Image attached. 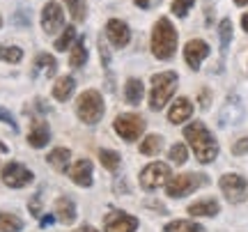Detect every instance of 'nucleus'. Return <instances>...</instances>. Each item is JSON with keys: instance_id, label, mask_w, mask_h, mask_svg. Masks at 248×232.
Returning a JSON list of instances; mask_svg holds the SVG:
<instances>
[{"instance_id": "f257e3e1", "label": "nucleus", "mask_w": 248, "mask_h": 232, "mask_svg": "<svg viewBox=\"0 0 248 232\" xmlns=\"http://www.w3.org/2000/svg\"><path fill=\"white\" fill-rule=\"evenodd\" d=\"M186 140L191 143L195 156L200 163H212L216 156H218V145L214 140V136L209 134V129L202 124V122H193L184 129Z\"/></svg>"}, {"instance_id": "f03ea898", "label": "nucleus", "mask_w": 248, "mask_h": 232, "mask_svg": "<svg viewBox=\"0 0 248 232\" xmlns=\"http://www.w3.org/2000/svg\"><path fill=\"white\" fill-rule=\"evenodd\" d=\"M177 51V30L168 18H159L152 30V53L159 60H170Z\"/></svg>"}, {"instance_id": "7ed1b4c3", "label": "nucleus", "mask_w": 248, "mask_h": 232, "mask_svg": "<svg viewBox=\"0 0 248 232\" xmlns=\"http://www.w3.org/2000/svg\"><path fill=\"white\" fill-rule=\"evenodd\" d=\"M177 74L175 72H163L152 76V90H150V108L152 110H161L168 104V99L175 94L177 88Z\"/></svg>"}, {"instance_id": "20e7f679", "label": "nucleus", "mask_w": 248, "mask_h": 232, "mask_svg": "<svg viewBox=\"0 0 248 232\" xmlns=\"http://www.w3.org/2000/svg\"><path fill=\"white\" fill-rule=\"evenodd\" d=\"M76 113L85 124H97L104 117V99L97 90H88V92L80 94L78 104H76Z\"/></svg>"}, {"instance_id": "39448f33", "label": "nucleus", "mask_w": 248, "mask_h": 232, "mask_svg": "<svg viewBox=\"0 0 248 232\" xmlns=\"http://www.w3.org/2000/svg\"><path fill=\"white\" fill-rule=\"evenodd\" d=\"M209 179L204 175H195V172H186V175H177V177L168 179L166 184V193L170 198H184L188 193H193L198 186H204Z\"/></svg>"}, {"instance_id": "423d86ee", "label": "nucleus", "mask_w": 248, "mask_h": 232, "mask_svg": "<svg viewBox=\"0 0 248 232\" xmlns=\"http://www.w3.org/2000/svg\"><path fill=\"white\" fill-rule=\"evenodd\" d=\"M115 131L117 136L126 140V143H133V140H138L145 131V120L140 115H136V113H124V115H117L115 120Z\"/></svg>"}, {"instance_id": "0eeeda50", "label": "nucleus", "mask_w": 248, "mask_h": 232, "mask_svg": "<svg viewBox=\"0 0 248 232\" xmlns=\"http://www.w3.org/2000/svg\"><path fill=\"white\" fill-rule=\"evenodd\" d=\"M168 179H170V168L166 163H161V161H154L147 168H142L140 186L145 188V191H156L159 186L168 184Z\"/></svg>"}, {"instance_id": "6e6552de", "label": "nucleus", "mask_w": 248, "mask_h": 232, "mask_svg": "<svg viewBox=\"0 0 248 232\" xmlns=\"http://www.w3.org/2000/svg\"><path fill=\"white\" fill-rule=\"evenodd\" d=\"M0 179H2V184L9 186V188H23L32 182V172H30L26 166H21V163H16V161H12V163H7V166L2 168Z\"/></svg>"}, {"instance_id": "1a4fd4ad", "label": "nucleus", "mask_w": 248, "mask_h": 232, "mask_svg": "<svg viewBox=\"0 0 248 232\" xmlns=\"http://www.w3.org/2000/svg\"><path fill=\"white\" fill-rule=\"evenodd\" d=\"M104 228H106V232H136L138 218L131 214H126V212L113 209V212H108V214L104 216Z\"/></svg>"}, {"instance_id": "9d476101", "label": "nucleus", "mask_w": 248, "mask_h": 232, "mask_svg": "<svg viewBox=\"0 0 248 232\" xmlns=\"http://www.w3.org/2000/svg\"><path fill=\"white\" fill-rule=\"evenodd\" d=\"M221 191L230 202H244V200H246L248 184L241 175H223L221 177Z\"/></svg>"}, {"instance_id": "9b49d317", "label": "nucleus", "mask_w": 248, "mask_h": 232, "mask_svg": "<svg viewBox=\"0 0 248 232\" xmlns=\"http://www.w3.org/2000/svg\"><path fill=\"white\" fill-rule=\"evenodd\" d=\"M64 26V14H62V7L58 2H46L44 9H42V28H44V32L48 35H55L60 28Z\"/></svg>"}, {"instance_id": "f8f14e48", "label": "nucleus", "mask_w": 248, "mask_h": 232, "mask_svg": "<svg viewBox=\"0 0 248 232\" xmlns=\"http://www.w3.org/2000/svg\"><path fill=\"white\" fill-rule=\"evenodd\" d=\"M207 55H209V44L202 42V39H191L184 46V60L191 69H200V64H202Z\"/></svg>"}, {"instance_id": "ddd939ff", "label": "nucleus", "mask_w": 248, "mask_h": 232, "mask_svg": "<svg viewBox=\"0 0 248 232\" xmlns=\"http://www.w3.org/2000/svg\"><path fill=\"white\" fill-rule=\"evenodd\" d=\"M106 35L108 39L117 46V48H124V46L131 42V32H129V26L124 21H117V18H110L106 23Z\"/></svg>"}, {"instance_id": "4468645a", "label": "nucleus", "mask_w": 248, "mask_h": 232, "mask_svg": "<svg viewBox=\"0 0 248 232\" xmlns=\"http://www.w3.org/2000/svg\"><path fill=\"white\" fill-rule=\"evenodd\" d=\"M191 115H193V106H191V101L186 97H179L168 110V120L172 124H182V122H186Z\"/></svg>"}, {"instance_id": "2eb2a0df", "label": "nucleus", "mask_w": 248, "mask_h": 232, "mask_svg": "<svg viewBox=\"0 0 248 232\" xmlns=\"http://www.w3.org/2000/svg\"><path fill=\"white\" fill-rule=\"evenodd\" d=\"M58 72V62H55V58H51L48 53H39L35 58V62H32V76H44V78H51L53 74Z\"/></svg>"}, {"instance_id": "dca6fc26", "label": "nucleus", "mask_w": 248, "mask_h": 232, "mask_svg": "<svg viewBox=\"0 0 248 232\" xmlns=\"http://www.w3.org/2000/svg\"><path fill=\"white\" fill-rule=\"evenodd\" d=\"M69 175L78 186H90V184H92V163H90L88 159H78L71 166Z\"/></svg>"}, {"instance_id": "f3484780", "label": "nucleus", "mask_w": 248, "mask_h": 232, "mask_svg": "<svg viewBox=\"0 0 248 232\" xmlns=\"http://www.w3.org/2000/svg\"><path fill=\"white\" fill-rule=\"evenodd\" d=\"M48 138H51V129H48V124L42 122V120L32 122L30 134H28V143L32 145L35 150H39V147H44V145L48 143Z\"/></svg>"}, {"instance_id": "a211bd4d", "label": "nucleus", "mask_w": 248, "mask_h": 232, "mask_svg": "<svg viewBox=\"0 0 248 232\" xmlns=\"http://www.w3.org/2000/svg\"><path fill=\"white\" fill-rule=\"evenodd\" d=\"M85 62H88V39H85V37H78L76 44L71 46V51H69V67L78 69V67H83Z\"/></svg>"}, {"instance_id": "6ab92c4d", "label": "nucleus", "mask_w": 248, "mask_h": 232, "mask_svg": "<svg viewBox=\"0 0 248 232\" xmlns=\"http://www.w3.org/2000/svg\"><path fill=\"white\" fill-rule=\"evenodd\" d=\"M55 216H58V218H60L62 223H74V221H76V205H74V202H71L69 198H58V200H55Z\"/></svg>"}, {"instance_id": "aec40b11", "label": "nucleus", "mask_w": 248, "mask_h": 232, "mask_svg": "<svg viewBox=\"0 0 248 232\" xmlns=\"http://www.w3.org/2000/svg\"><path fill=\"white\" fill-rule=\"evenodd\" d=\"M218 202L214 198H207V200H200V202H193L188 207V214L191 216H216L218 214Z\"/></svg>"}, {"instance_id": "412c9836", "label": "nucleus", "mask_w": 248, "mask_h": 232, "mask_svg": "<svg viewBox=\"0 0 248 232\" xmlns=\"http://www.w3.org/2000/svg\"><path fill=\"white\" fill-rule=\"evenodd\" d=\"M74 88H76V80L71 78V76H62V78H58V83H55L53 97L58 99V101H69V97L74 94Z\"/></svg>"}, {"instance_id": "4be33fe9", "label": "nucleus", "mask_w": 248, "mask_h": 232, "mask_svg": "<svg viewBox=\"0 0 248 232\" xmlns=\"http://www.w3.org/2000/svg\"><path fill=\"white\" fill-rule=\"evenodd\" d=\"M124 99H126L131 106H138L142 101V83L138 78L126 80V85H124Z\"/></svg>"}, {"instance_id": "5701e85b", "label": "nucleus", "mask_w": 248, "mask_h": 232, "mask_svg": "<svg viewBox=\"0 0 248 232\" xmlns=\"http://www.w3.org/2000/svg\"><path fill=\"white\" fill-rule=\"evenodd\" d=\"M69 150H64V147H58V150H53V152L46 156V161L53 166L58 172H64V170L69 168Z\"/></svg>"}, {"instance_id": "b1692460", "label": "nucleus", "mask_w": 248, "mask_h": 232, "mask_svg": "<svg viewBox=\"0 0 248 232\" xmlns=\"http://www.w3.org/2000/svg\"><path fill=\"white\" fill-rule=\"evenodd\" d=\"M23 230V221L14 214L0 212V232H21Z\"/></svg>"}, {"instance_id": "393cba45", "label": "nucleus", "mask_w": 248, "mask_h": 232, "mask_svg": "<svg viewBox=\"0 0 248 232\" xmlns=\"http://www.w3.org/2000/svg\"><path fill=\"white\" fill-rule=\"evenodd\" d=\"M161 147H163V138L152 134L140 143V154H145V156H154V154L161 152Z\"/></svg>"}, {"instance_id": "a878e982", "label": "nucleus", "mask_w": 248, "mask_h": 232, "mask_svg": "<svg viewBox=\"0 0 248 232\" xmlns=\"http://www.w3.org/2000/svg\"><path fill=\"white\" fill-rule=\"evenodd\" d=\"M64 5L74 16V21H85V16H88V2L85 0H64Z\"/></svg>"}, {"instance_id": "bb28decb", "label": "nucleus", "mask_w": 248, "mask_h": 232, "mask_svg": "<svg viewBox=\"0 0 248 232\" xmlns=\"http://www.w3.org/2000/svg\"><path fill=\"white\" fill-rule=\"evenodd\" d=\"M99 159H101V166L106 170H113L115 172L117 168H120V154L113 152V150H99Z\"/></svg>"}, {"instance_id": "cd10ccee", "label": "nucleus", "mask_w": 248, "mask_h": 232, "mask_svg": "<svg viewBox=\"0 0 248 232\" xmlns=\"http://www.w3.org/2000/svg\"><path fill=\"white\" fill-rule=\"evenodd\" d=\"M166 232H204V228L193 221H172L166 225Z\"/></svg>"}, {"instance_id": "c85d7f7f", "label": "nucleus", "mask_w": 248, "mask_h": 232, "mask_svg": "<svg viewBox=\"0 0 248 232\" xmlns=\"http://www.w3.org/2000/svg\"><path fill=\"white\" fill-rule=\"evenodd\" d=\"M21 58H23V51L18 48V46H0V60L2 62H21Z\"/></svg>"}, {"instance_id": "c756f323", "label": "nucleus", "mask_w": 248, "mask_h": 232, "mask_svg": "<svg viewBox=\"0 0 248 232\" xmlns=\"http://www.w3.org/2000/svg\"><path fill=\"white\" fill-rule=\"evenodd\" d=\"M74 39H76V28H74V26H67L64 30H62L60 39H55V48H58V51H67Z\"/></svg>"}, {"instance_id": "7c9ffc66", "label": "nucleus", "mask_w": 248, "mask_h": 232, "mask_svg": "<svg viewBox=\"0 0 248 232\" xmlns=\"http://www.w3.org/2000/svg\"><path fill=\"white\" fill-rule=\"evenodd\" d=\"M218 37H221V51H228L230 39H232V23H230V18H223V21H221V26H218Z\"/></svg>"}, {"instance_id": "2f4dec72", "label": "nucleus", "mask_w": 248, "mask_h": 232, "mask_svg": "<svg viewBox=\"0 0 248 232\" xmlns=\"http://www.w3.org/2000/svg\"><path fill=\"white\" fill-rule=\"evenodd\" d=\"M186 159H188V150H186V145L177 143L170 147V161L172 163H177V166H182V163H186Z\"/></svg>"}, {"instance_id": "473e14b6", "label": "nucleus", "mask_w": 248, "mask_h": 232, "mask_svg": "<svg viewBox=\"0 0 248 232\" xmlns=\"http://www.w3.org/2000/svg\"><path fill=\"white\" fill-rule=\"evenodd\" d=\"M193 2L195 0H175V2H172V14H175V16H186L188 9L193 7Z\"/></svg>"}, {"instance_id": "72a5a7b5", "label": "nucleus", "mask_w": 248, "mask_h": 232, "mask_svg": "<svg viewBox=\"0 0 248 232\" xmlns=\"http://www.w3.org/2000/svg\"><path fill=\"white\" fill-rule=\"evenodd\" d=\"M0 122H5V124H9L12 129H14V131L18 129V126H16V120H14V115L9 113L7 108H2V106H0Z\"/></svg>"}, {"instance_id": "f704fd0d", "label": "nucleus", "mask_w": 248, "mask_h": 232, "mask_svg": "<svg viewBox=\"0 0 248 232\" xmlns=\"http://www.w3.org/2000/svg\"><path fill=\"white\" fill-rule=\"evenodd\" d=\"M232 154L234 156H241V154H248V138H241L232 145Z\"/></svg>"}, {"instance_id": "c9c22d12", "label": "nucleus", "mask_w": 248, "mask_h": 232, "mask_svg": "<svg viewBox=\"0 0 248 232\" xmlns=\"http://www.w3.org/2000/svg\"><path fill=\"white\" fill-rule=\"evenodd\" d=\"M39 207H42V196L37 193V196H32V200L28 202V209L32 212V216H39Z\"/></svg>"}, {"instance_id": "e433bc0d", "label": "nucleus", "mask_w": 248, "mask_h": 232, "mask_svg": "<svg viewBox=\"0 0 248 232\" xmlns=\"http://www.w3.org/2000/svg\"><path fill=\"white\" fill-rule=\"evenodd\" d=\"M140 9H152L154 5H159V0H133Z\"/></svg>"}, {"instance_id": "4c0bfd02", "label": "nucleus", "mask_w": 248, "mask_h": 232, "mask_svg": "<svg viewBox=\"0 0 248 232\" xmlns=\"http://www.w3.org/2000/svg\"><path fill=\"white\" fill-rule=\"evenodd\" d=\"M209 99H212L209 90H202V92H200V106H202V108H209Z\"/></svg>"}, {"instance_id": "58836bf2", "label": "nucleus", "mask_w": 248, "mask_h": 232, "mask_svg": "<svg viewBox=\"0 0 248 232\" xmlns=\"http://www.w3.org/2000/svg\"><path fill=\"white\" fill-rule=\"evenodd\" d=\"M51 223H53V216H51V214H46L44 218H42V228H46V225H51Z\"/></svg>"}, {"instance_id": "ea45409f", "label": "nucleus", "mask_w": 248, "mask_h": 232, "mask_svg": "<svg viewBox=\"0 0 248 232\" xmlns=\"http://www.w3.org/2000/svg\"><path fill=\"white\" fill-rule=\"evenodd\" d=\"M76 232H97V230H94L92 225H83V228H78V230H76Z\"/></svg>"}, {"instance_id": "a19ab883", "label": "nucleus", "mask_w": 248, "mask_h": 232, "mask_svg": "<svg viewBox=\"0 0 248 232\" xmlns=\"http://www.w3.org/2000/svg\"><path fill=\"white\" fill-rule=\"evenodd\" d=\"M241 28L248 32V14H244V16H241Z\"/></svg>"}, {"instance_id": "79ce46f5", "label": "nucleus", "mask_w": 248, "mask_h": 232, "mask_svg": "<svg viewBox=\"0 0 248 232\" xmlns=\"http://www.w3.org/2000/svg\"><path fill=\"white\" fill-rule=\"evenodd\" d=\"M234 5H239V7H244V5H248V0H234Z\"/></svg>"}, {"instance_id": "37998d69", "label": "nucleus", "mask_w": 248, "mask_h": 232, "mask_svg": "<svg viewBox=\"0 0 248 232\" xmlns=\"http://www.w3.org/2000/svg\"><path fill=\"white\" fill-rule=\"evenodd\" d=\"M0 152H7V147H5L2 143H0Z\"/></svg>"}, {"instance_id": "c03bdc74", "label": "nucleus", "mask_w": 248, "mask_h": 232, "mask_svg": "<svg viewBox=\"0 0 248 232\" xmlns=\"http://www.w3.org/2000/svg\"><path fill=\"white\" fill-rule=\"evenodd\" d=\"M0 26H2V18H0Z\"/></svg>"}]
</instances>
